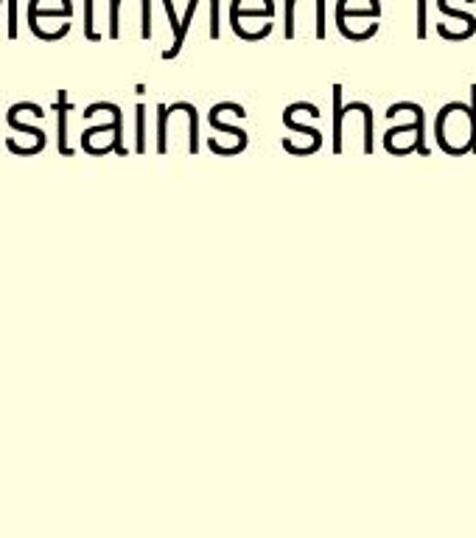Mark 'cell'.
I'll return each mask as SVG.
<instances>
[{
    "instance_id": "4",
    "label": "cell",
    "mask_w": 476,
    "mask_h": 538,
    "mask_svg": "<svg viewBox=\"0 0 476 538\" xmlns=\"http://www.w3.org/2000/svg\"><path fill=\"white\" fill-rule=\"evenodd\" d=\"M208 124L216 132H222L224 138V146L216 152V155H241L244 149H247V143H250V132L244 127H233V124H227V121H222V115L216 113V110H210L208 113Z\"/></svg>"
},
{
    "instance_id": "2",
    "label": "cell",
    "mask_w": 476,
    "mask_h": 538,
    "mask_svg": "<svg viewBox=\"0 0 476 538\" xmlns=\"http://www.w3.org/2000/svg\"><path fill=\"white\" fill-rule=\"evenodd\" d=\"M384 115H387V118L404 115L406 118L404 124H398V127L384 132V149H387L390 155L404 157L412 155V152H418L420 157L432 155V149H429V143H426V113H423L420 104H415V101H395Z\"/></svg>"
},
{
    "instance_id": "3",
    "label": "cell",
    "mask_w": 476,
    "mask_h": 538,
    "mask_svg": "<svg viewBox=\"0 0 476 538\" xmlns=\"http://www.w3.org/2000/svg\"><path fill=\"white\" fill-rule=\"evenodd\" d=\"M350 135L359 141L362 155H373L376 146H373V110H370V104L353 101L348 107H342V129L334 135L336 155H342V146H345Z\"/></svg>"
},
{
    "instance_id": "12",
    "label": "cell",
    "mask_w": 476,
    "mask_h": 538,
    "mask_svg": "<svg viewBox=\"0 0 476 538\" xmlns=\"http://www.w3.org/2000/svg\"><path fill=\"white\" fill-rule=\"evenodd\" d=\"M426 3H429V0H418V40H426V34H429V17H426Z\"/></svg>"
},
{
    "instance_id": "11",
    "label": "cell",
    "mask_w": 476,
    "mask_h": 538,
    "mask_svg": "<svg viewBox=\"0 0 476 538\" xmlns=\"http://www.w3.org/2000/svg\"><path fill=\"white\" fill-rule=\"evenodd\" d=\"M222 34V17H219V0H210V37L219 40Z\"/></svg>"
},
{
    "instance_id": "14",
    "label": "cell",
    "mask_w": 476,
    "mask_h": 538,
    "mask_svg": "<svg viewBox=\"0 0 476 538\" xmlns=\"http://www.w3.org/2000/svg\"><path fill=\"white\" fill-rule=\"evenodd\" d=\"M143 113L146 110L138 107V152H146V135H143L146 132V121H143Z\"/></svg>"
},
{
    "instance_id": "6",
    "label": "cell",
    "mask_w": 476,
    "mask_h": 538,
    "mask_svg": "<svg viewBox=\"0 0 476 538\" xmlns=\"http://www.w3.org/2000/svg\"><path fill=\"white\" fill-rule=\"evenodd\" d=\"M230 26L236 31L241 40H250V43H258L272 34V20L269 17H230Z\"/></svg>"
},
{
    "instance_id": "1",
    "label": "cell",
    "mask_w": 476,
    "mask_h": 538,
    "mask_svg": "<svg viewBox=\"0 0 476 538\" xmlns=\"http://www.w3.org/2000/svg\"><path fill=\"white\" fill-rule=\"evenodd\" d=\"M434 138L437 146L451 157L476 155V85H471V104L451 101L443 104L434 121Z\"/></svg>"
},
{
    "instance_id": "9",
    "label": "cell",
    "mask_w": 476,
    "mask_h": 538,
    "mask_svg": "<svg viewBox=\"0 0 476 538\" xmlns=\"http://www.w3.org/2000/svg\"><path fill=\"white\" fill-rule=\"evenodd\" d=\"M163 6H166V15L171 20V29H174V43L168 51H163V59H174L182 51V43H185V29H182V20H177V12H174V3L171 0H163Z\"/></svg>"
},
{
    "instance_id": "16",
    "label": "cell",
    "mask_w": 476,
    "mask_h": 538,
    "mask_svg": "<svg viewBox=\"0 0 476 538\" xmlns=\"http://www.w3.org/2000/svg\"><path fill=\"white\" fill-rule=\"evenodd\" d=\"M17 34V3L9 0V37Z\"/></svg>"
},
{
    "instance_id": "5",
    "label": "cell",
    "mask_w": 476,
    "mask_h": 538,
    "mask_svg": "<svg viewBox=\"0 0 476 538\" xmlns=\"http://www.w3.org/2000/svg\"><path fill=\"white\" fill-rule=\"evenodd\" d=\"M378 0H336V20H378Z\"/></svg>"
},
{
    "instance_id": "13",
    "label": "cell",
    "mask_w": 476,
    "mask_h": 538,
    "mask_svg": "<svg viewBox=\"0 0 476 538\" xmlns=\"http://www.w3.org/2000/svg\"><path fill=\"white\" fill-rule=\"evenodd\" d=\"M118 9H121V0H112L110 3V37H118L121 29H118Z\"/></svg>"
},
{
    "instance_id": "8",
    "label": "cell",
    "mask_w": 476,
    "mask_h": 538,
    "mask_svg": "<svg viewBox=\"0 0 476 538\" xmlns=\"http://www.w3.org/2000/svg\"><path fill=\"white\" fill-rule=\"evenodd\" d=\"M283 127L289 129V132H297V135H303V138L308 141V146H311V155H314V152H320V146H322V132H320V129L300 124V121H297V115H294L292 110H289V107L283 110Z\"/></svg>"
},
{
    "instance_id": "15",
    "label": "cell",
    "mask_w": 476,
    "mask_h": 538,
    "mask_svg": "<svg viewBox=\"0 0 476 538\" xmlns=\"http://www.w3.org/2000/svg\"><path fill=\"white\" fill-rule=\"evenodd\" d=\"M84 26H87V37H90V40H98V34L93 31V0H87V23H84Z\"/></svg>"
},
{
    "instance_id": "10",
    "label": "cell",
    "mask_w": 476,
    "mask_h": 538,
    "mask_svg": "<svg viewBox=\"0 0 476 538\" xmlns=\"http://www.w3.org/2000/svg\"><path fill=\"white\" fill-rule=\"evenodd\" d=\"M437 6H440V12L446 17H451V20H460L462 26H465V31H468V37H474L476 34V17L468 15V12H460V9H454L448 0H437Z\"/></svg>"
},
{
    "instance_id": "7",
    "label": "cell",
    "mask_w": 476,
    "mask_h": 538,
    "mask_svg": "<svg viewBox=\"0 0 476 538\" xmlns=\"http://www.w3.org/2000/svg\"><path fill=\"white\" fill-rule=\"evenodd\" d=\"M230 17H269L275 20V3L272 0H230Z\"/></svg>"
}]
</instances>
